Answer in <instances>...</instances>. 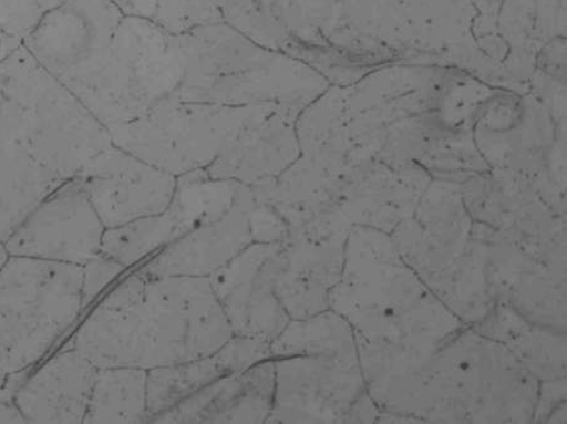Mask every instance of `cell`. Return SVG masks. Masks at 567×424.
I'll use <instances>...</instances> for the list:
<instances>
[{
	"label": "cell",
	"mask_w": 567,
	"mask_h": 424,
	"mask_svg": "<svg viewBox=\"0 0 567 424\" xmlns=\"http://www.w3.org/2000/svg\"><path fill=\"white\" fill-rule=\"evenodd\" d=\"M113 144L22 44L0 66V239Z\"/></svg>",
	"instance_id": "cell-1"
},
{
	"label": "cell",
	"mask_w": 567,
	"mask_h": 424,
	"mask_svg": "<svg viewBox=\"0 0 567 424\" xmlns=\"http://www.w3.org/2000/svg\"><path fill=\"white\" fill-rule=\"evenodd\" d=\"M233 335L209 279L138 272L106 294L71 347L97 369L151 371L212 355Z\"/></svg>",
	"instance_id": "cell-2"
},
{
	"label": "cell",
	"mask_w": 567,
	"mask_h": 424,
	"mask_svg": "<svg viewBox=\"0 0 567 424\" xmlns=\"http://www.w3.org/2000/svg\"><path fill=\"white\" fill-rule=\"evenodd\" d=\"M329 309L351 325L355 340L414 355H432L463 324L404 261L392 238L352 226L340 281Z\"/></svg>",
	"instance_id": "cell-3"
},
{
	"label": "cell",
	"mask_w": 567,
	"mask_h": 424,
	"mask_svg": "<svg viewBox=\"0 0 567 424\" xmlns=\"http://www.w3.org/2000/svg\"><path fill=\"white\" fill-rule=\"evenodd\" d=\"M183 73L177 34L124 15L105 48L59 82L110 132L175 96Z\"/></svg>",
	"instance_id": "cell-4"
},
{
	"label": "cell",
	"mask_w": 567,
	"mask_h": 424,
	"mask_svg": "<svg viewBox=\"0 0 567 424\" xmlns=\"http://www.w3.org/2000/svg\"><path fill=\"white\" fill-rule=\"evenodd\" d=\"M432 422L532 423L538 381L508 350L466 325L429 362Z\"/></svg>",
	"instance_id": "cell-5"
},
{
	"label": "cell",
	"mask_w": 567,
	"mask_h": 424,
	"mask_svg": "<svg viewBox=\"0 0 567 424\" xmlns=\"http://www.w3.org/2000/svg\"><path fill=\"white\" fill-rule=\"evenodd\" d=\"M183 56V101L226 106H298L308 87L305 69L261 48L225 22L177 34Z\"/></svg>",
	"instance_id": "cell-6"
},
{
	"label": "cell",
	"mask_w": 567,
	"mask_h": 424,
	"mask_svg": "<svg viewBox=\"0 0 567 424\" xmlns=\"http://www.w3.org/2000/svg\"><path fill=\"white\" fill-rule=\"evenodd\" d=\"M82 310L81 266L9 256L0 270V369L30 371Z\"/></svg>",
	"instance_id": "cell-7"
},
{
	"label": "cell",
	"mask_w": 567,
	"mask_h": 424,
	"mask_svg": "<svg viewBox=\"0 0 567 424\" xmlns=\"http://www.w3.org/2000/svg\"><path fill=\"white\" fill-rule=\"evenodd\" d=\"M267 105L226 106L173 96L109 134L121 149L177 178L206 170L240 128Z\"/></svg>",
	"instance_id": "cell-8"
},
{
	"label": "cell",
	"mask_w": 567,
	"mask_h": 424,
	"mask_svg": "<svg viewBox=\"0 0 567 424\" xmlns=\"http://www.w3.org/2000/svg\"><path fill=\"white\" fill-rule=\"evenodd\" d=\"M351 227L340 211L329 210L291 230L280 244L271 262V283L290 320L329 309Z\"/></svg>",
	"instance_id": "cell-9"
},
{
	"label": "cell",
	"mask_w": 567,
	"mask_h": 424,
	"mask_svg": "<svg viewBox=\"0 0 567 424\" xmlns=\"http://www.w3.org/2000/svg\"><path fill=\"white\" fill-rule=\"evenodd\" d=\"M267 423H347L368 394L359 353L278 358Z\"/></svg>",
	"instance_id": "cell-10"
},
{
	"label": "cell",
	"mask_w": 567,
	"mask_h": 424,
	"mask_svg": "<svg viewBox=\"0 0 567 424\" xmlns=\"http://www.w3.org/2000/svg\"><path fill=\"white\" fill-rule=\"evenodd\" d=\"M105 226L79 178L44 198L6 239L9 256L73 266L102 251Z\"/></svg>",
	"instance_id": "cell-11"
},
{
	"label": "cell",
	"mask_w": 567,
	"mask_h": 424,
	"mask_svg": "<svg viewBox=\"0 0 567 424\" xmlns=\"http://www.w3.org/2000/svg\"><path fill=\"white\" fill-rule=\"evenodd\" d=\"M79 179L105 228L163 214L177 186L175 175L114 144L100 153Z\"/></svg>",
	"instance_id": "cell-12"
},
{
	"label": "cell",
	"mask_w": 567,
	"mask_h": 424,
	"mask_svg": "<svg viewBox=\"0 0 567 424\" xmlns=\"http://www.w3.org/2000/svg\"><path fill=\"white\" fill-rule=\"evenodd\" d=\"M279 247L254 242L209 278L234 335L271 344L290 321L271 283V262Z\"/></svg>",
	"instance_id": "cell-13"
},
{
	"label": "cell",
	"mask_w": 567,
	"mask_h": 424,
	"mask_svg": "<svg viewBox=\"0 0 567 424\" xmlns=\"http://www.w3.org/2000/svg\"><path fill=\"white\" fill-rule=\"evenodd\" d=\"M123 17L112 0H65L42 18L23 45L61 81L105 48Z\"/></svg>",
	"instance_id": "cell-14"
},
{
	"label": "cell",
	"mask_w": 567,
	"mask_h": 424,
	"mask_svg": "<svg viewBox=\"0 0 567 424\" xmlns=\"http://www.w3.org/2000/svg\"><path fill=\"white\" fill-rule=\"evenodd\" d=\"M297 106L269 104L249 120L206 169L208 177L259 187L277 179L300 156Z\"/></svg>",
	"instance_id": "cell-15"
},
{
	"label": "cell",
	"mask_w": 567,
	"mask_h": 424,
	"mask_svg": "<svg viewBox=\"0 0 567 424\" xmlns=\"http://www.w3.org/2000/svg\"><path fill=\"white\" fill-rule=\"evenodd\" d=\"M251 198V188L241 184L239 196L230 210L212 223L188 230L162 248L141 272L146 278H212L254 244L248 217Z\"/></svg>",
	"instance_id": "cell-16"
},
{
	"label": "cell",
	"mask_w": 567,
	"mask_h": 424,
	"mask_svg": "<svg viewBox=\"0 0 567 424\" xmlns=\"http://www.w3.org/2000/svg\"><path fill=\"white\" fill-rule=\"evenodd\" d=\"M97 371L75 348L62 350L18 389L24 423H84Z\"/></svg>",
	"instance_id": "cell-17"
},
{
	"label": "cell",
	"mask_w": 567,
	"mask_h": 424,
	"mask_svg": "<svg viewBox=\"0 0 567 424\" xmlns=\"http://www.w3.org/2000/svg\"><path fill=\"white\" fill-rule=\"evenodd\" d=\"M276 364L264 361L218 378L153 423H267L272 409Z\"/></svg>",
	"instance_id": "cell-18"
},
{
	"label": "cell",
	"mask_w": 567,
	"mask_h": 424,
	"mask_svg": "<svg viewBox=\"0 0 567 424\" xmlns=\"http://www.w3.org/2000/svg\"><path fill=\"white\" fill-rule=\"evenodd\" d=\"M471 328L505 347L538 382L566 378V334L534 324L505 301Z\"/></svg>",
	"instance_id": "cell-19"
},
{
	"label": "cell",
	"mask_w": 567,
	"mask_h": 424,
	"mask_svg": "<svg viewBox=\"0 0 567 424\" xmlns=\"http://www.w3.org/2000/svg\"><path fill=\"white\" fill-rule=\"evenodd\" d=\"M146 375L141 368L99 369L84 423L148 422Z\"/></svg>",
	"instance_id": "cell-20"
},
{
	"label": "cell",
	"mask_w": 567,
	"mask_h": 424,
	"mask_svg": "<svg viewBox=\"0 0 567 424\" xmlns=\"http://www.w3.org/2000/svg\"><path fill=\"white\" fill-rule=\"evenodd\" d=\"M357 352L349 322L331 309L300 320H290L270 344L271 356L350 354Z\"/></svg>",
	"instance_id": "cell-21"
},
{
	"label": "cell",
	"mask_w": 567,
	"mask_h": 424,
	"mask_svg": "<svg viewBox=\"0 0 567 424\" xmlns=\"http://www.w3.org/2000/svg\"><path fill=\"white\" fill-rule=\"evenodd\" d=\"M240 187L239 183L208 177L206 170L181 175L167 210L175 217L183 236L230 210Z\"/></svg>",
	"instance_id": "cell-22"
},
{
	"label": "cell",
	"mask_w": 567,
	"mask_h": 424,
	"mask_svg": "<svg viewBox=\"0 0 567 424\" xmlns=\"http://www.w3.org/2000/svg\"><path fill=\"white\" fill-rule=\"evenodd\" d=\"M225 375L227 373L216 353L195 361L151 369L146 375L148 422Z\"/></svg>",
	"instance_id": "cell-23"
},
{
	"label": "cell",
	"mask_w": 567,
	"mask_h": 424,
	"mask_svg": "<svg viewBox=\"0 0 567 424\" xmlns=\"http://www.w3.org/2000/svg\"><path fill=\"white\" fill-rule=\"evenodd\" d=\"M181 230L166 209L157 216L132 220L122 226L105 228L102 254L127 269L161 248L176 241Z\"/></svg>",
	"instance_id": "cell-24"
},
{
	"label": "cell",
	"mask_w": 567,
	"mask_h": 424,
	"mask_svg": "<svg viewBox=\"0 0 567 424\" xmlns=\"http://www.w3.org/2000/svg\"><path fill=\"white\" fill-rule=\"evenodd\" d=\"M124 15L142 18L171 34L223 22L221 0H112Z\"/></svg>",
	"instance_id": "cell-25"
},
{
	"label": "cell",
	"mask_w": 567,
	"mask_h": 424,
	"mask_svg": "<svg viewBox=\"0 0 567 424\" xmlns=\"http://www.w3.org/2000/svg\"><path fill=\"white\" fill-rule=\"evenodd\" d=\"M65 0H0V30L24 41L45 14Z\"/></svg>",
	"instance_id": "cell-26"
},
{
	"label": "cell",
	"mask_w": 567,
	"mask_h": 424,
	"mask_svg": "<svg viewBox=\"0 0 567 424\" xmlns=\"http://www.w3.org/2000/svg\"><path fill=\"white\" fill-rule=\"evenodd\" d=\"M125 270L121 263L100 252L81 266L82 307L87 308L110 282Z\"/></svg>",
	"instance_id": "cell-27"
},
{
	"label": "cell",
	"mask_w": 567,
	"mask_h": 424,
	"mask_svg": "<svg viewBox=\"0 0 567 424\" xmlns=\"http://www.w3.org/2000/svg\"><path fill=\"white\" fill-rule=\"evenodd\" d=\"M566 402V378L538 383V393L533 422H544L557 405Z\"/></svg>",
	"instance_id": "cell-28"
},
{
	"label": "cell",
	"mask_w": 567,
	"mask_h": 424,
	"mask_svg": "<svg viewBox=\"0 0 567 424\" xmlns=\"http://www.w3.org/2000/svg\"><path fill=\"white\" fill-rule=\"evenodd\" d=\"M23 41L18 37L0 30V66L21 48Z\"/></svg>",
	"instance_id": "cell-29"
},
{
	"label": "cell",
	"mask_w": 567,
	"mask_h": 424,
	"mask_svg": "<svg viewBox=\"0 0 567 424\" xmlns=\"http://www.w3.org/2000/svg\"><path fill=\"white\" fill-rule=\"evenodd\" d=\"M546 423H566V402L557 405L546 420Z\"/></svg>",
	"instance_id": "cell-30"
},
{
	"label": "cell",
	"mask_w": 567,
	"mask_h": 424,
	"mask_svg": "<svg viewBox=\"0 0 567 424\" xmlns=\"http://www.w3.org/2000/svg\"><path fill=\"white\" fill-rule=\"evenodd\" d=\"M9 254L6 247V242L0 239V270L3 269V266L8 261Z\"/></svg>",
	"instance_id": "cell-31"
},
{
	"label": "cell",
	"mask_w": 567,
	"mask_h": 424,
	"mask_svg": "<svg viewBox=\"0 0 567 424\" xmlns=\"http://www.w3.org/2000/svg\"><path fill=\"white\" fill-rule=\"evenodd\" d=\"M9 376H11V374H7L2 371V369H0V389L7 384Z\"/></svg>",
	"instance_id": "cell-32"
}]
</instances>
